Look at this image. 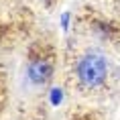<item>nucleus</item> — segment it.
<instances>
[{
	"label": "nucleus",
	"instance_id": "f257e3e1",
	"mask_svg": "<svg viewBox=\"0 0 120 120\" xmlns=\"http://www.w3.org/2000/svg\"><path fill=\"white\" fill-rule=\"evenodd\" d=\"M75 73H77V79L83 88H100L104 79L108 75V63H106V57L100 55V53H86V55L77 61V67H75Z\"/></svg>",
	"mask_w": 120,
	"mask_h": 120
},
{
	"label": "nucleus",
	"instance_id": "f03ea898",
	"mask_svg": "<svg viewBox=\"0 0 120 120\" xmlns=\"http://www.w3.org/2000/svg\"><path fill=\"white\" fill-rule=\"evenodd\" d=\"M26 73H29V79H31V83H35V86H41V83H45L47 79L51 77V73H53V67H51V63L47 61V59H33L31 63H29V67H26Z\"/></svg>",
	"mask_w": 120,
	"mask_h": 120
}]
</instances>
